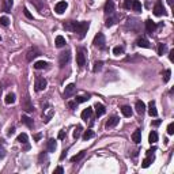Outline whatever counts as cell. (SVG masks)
<instances>
[{
	"mask_svg": "<svg viewBox=\"0 0 174 174\" xmlns=\"http://www.w3.org/2000/svg\"><path fill=\"white\" fill-rule=\"evenodd\" d=\"M63 27L66 30H69V32H74L76 34V37L79 40H83L87 34L90 29V22L89 20H84V22H75V20H68V22H64Z\"/></svg>",
	"mask_w": 174,
	"mask_h": 174,
	"instance_id": "cell-1",
	"label": "cell"
},
{
	"mask_svg": "<svg viewBox=\"0 0 174 174\" xmlns=\"http://www.w3.org/2000/svg\"><path fill=\"white\" fill-rule=\"evenodd\" d=\"M76 63L80 68H83L86 64V49L82 46L76 49Z\"/></svg>",
	"mask_w": 174,
	"mask_h": 174,
	"instance_id": "cell-2",
	"label": "cell"
},
{
	"mask_svg": "<svg viewBox=\"0 0 174 174\" xmlns=\"http://www.w3.org/2000/svg\"><path fill=\"white\" fill-rule=\"evenodd\" d=\"M93 44H94V46L95 48H98V49H105L106 48V41H105V35L102 34V33H98V34H95V37H94V40H93Z\"/></svg>",
	"mask_w": 174,
	"mask_h": 174,
	"instance_id": "cell-3",
	"label": "cell"
},
{
	"mask_svg": "<svg viewBox=\"0 0 174 174\" xmlns=\"http://www.w3.org/2000/svg\"><path fill=\"white\" fill-rule=\"evenodd\" d=\"M69 59H71V52L69 50H66V52H61L60 56H59V64H60V67L63 68L66 64H68Z\"/></svg>",
	"mask_w": 174,
	"mask_h": 174,
	"instance_id": "cell-4",
	"label": "cell"
},
{
	"mask_svg": "<svg viewBox=\"0 0 174 174\" xmlns=\"http://www.w3.org/2000/svg\"><path fill=\"white\" fill-rule=\"evenodd\" d=\"M40 54H41L40 49L35 48V46H33V48H30L27 50V53H26V59H27V61H33L35 57H38Z\"/></svg>",
	"mask_w": 174,
	"mask_h": 174,
	"instance_id": "cell-5",
	"label": "cell"
},
{
	"mask_svg": "<svg viewBox=\"0 0 174 174\" xmlns=\"http://www.w3.org/2000/svg\"><path fill=\"white\" fill-rule=\"evenodd\" d=\"M46 84H48V82H46L45 78H37V79H35V84H34L35 91L37 93L44 91V90L46 89Z\"/></svg>",
	"mask_w": 174,
	"mask_h": 174,
	"instance_id": "cell-6",
	"label": "cell"
},
{
	"mask_svg": "<svg viewBox=\"0 0 174 174\" xmlns=\"http://www.w3.org/2000/svg\"><path fill=\"white\" fill-rule=\"evenodd\" d=\"M75 91H76V86H75L74 83H69V84L66 87V90H64V94H63L64 99H68V98H71L72 95L75 94Z\"/></svg>",
	"mask_w": 174,
	"mask_h": 174,
	"instance_id": "cell-7",
	"label": "cell"
},
{
	"mask_svg": "<svg viewBox=\"0 0 174 174\" xmlns=\"http://www.w3.org/2000/svg\"><path fill=\"white\" fill-rule=\"evenodd\" d=\"M67 8H68V3H67V2H59V3L54 6V12L61 15V14H64V11H66Z\"/></svg>",
	"mask_w": 174,
	"mask_h": 174,
	"instance_id": "cell-8",
	"label": "cell"
},
{
	"mask_svg": "<svg viewBox=\"0 0 174 174\" xmlns=\"http://www.w3.org/2000/svg\"><path fill=\"white\" fill-rule=\"evenodd\" d=\"M154 14L157 17H162V15H166V10L163 7V4L160 2H157L155 3V7H154Z\"/></svg>",
	"mask_w": 174,
	"mask_h": 174,
	"instance_id": "cell-9",
	"label": "cell"
},
{
	"mask_svg": "<svg viewBox=\"0 0 174 174\" xmlns=\"http://www.w3.org/2000/svg\"><path fill=\"white\" fill-rule=\"evenodd\" d=\"M22 109L26 111V113H32V111L34 110V106H33V103L30 102L29 98H25V99L22 101Z\"/></svg>",
	"mask_w": 174,
	"mask_h": 174,
	"instance_id": "cell-10",
	"label": "cell"
},
{
	"mask_svg": "<svg viewBox=\"0 0 174 174\" xmlns=\"http://www.w3.org/2000/svg\"><path fill=\"white\" fill-rule=\"evenodd\" d=\"M127 27L131 29L132 32H137L139 30V20L135 19V18H129L128 23H127Z\"/></svg>",
	"mask_w": 174,
	"mask_h": 174,
	"instance_id": "cell-11",
	"label": "cell"
},
{
	"mask_svg": "<svg viewBox=\"0 0 174 174\" xmlns=\"http://www.w3.org/2000/svg\"><path fill=\"white\" fill-rule=\"evenodd\" d=\"M30 3L37 8L38 12H44L45 11V3H44V0H30Z\"/></svg>",
	"mask_w": 174,
	"mask_h": 174,
	"instance_id": "cell-12",
	"label": "cell"
},
{
	"mask_svg": "<svg viewBox=\"0 0 174 174\" xmlns=\"http://www.w3.org/2000/svg\"><path fill=\"white\" fill-rule=\"evenodd\" d=\"M17 142L20 143V144H25V150H29L30 146H29V137L26 133H20L19 136L17 137Z\"/></svg>",
	"mask_w": 174,
	"mask_h": 174,
	"instance_id": "cell-13",
	"label": "cell"
},
{
	"mask_svg": "<svg viewBox=\"0 0 174 174\" xmlns=\"http://www.w3.org/2000/svg\"><path fill=\"white\" fill-rule=\"evenodd\" d=\"M103 11H105L106 15H111V14H113V12H114V3H113V0H108V2H106Z\"/></svg>",
	"mask_w": 174,
	"mask_h": 174,
	"instance_id": "cell-14",
	"label": "cell"
},
{
	"mask_svg": "<svg viewBox=\"0 0 174 174\" xmlns=\"http://www.w3.org/2000/svg\"><path fill=\"white\" fill-rule=\"evenodd\" d=\"M136 45L140 46V48H147V49L151 48L148 40H147V38H144V37H139V38H137V40H136Z\"/></svg>",
	"mask_w": 174,
	"mask_h": 174,
	"instance_id": "cell-15",
	"label": "cell"
},
{
	"mask_svg": "<svg viewBox=\"0 0 174 174\" xmlns=\"http://www.w3.org/2000/svg\"><path fill=\"white\" fill-rule=\"evenodd\" d=\"M118 123H120V118H118L117 116H111V117L106 121L105 127H106V128H113V127H116Z\"/></svg>",
	"mask_w": 174,
	"mask_h": 174,
	"instance_id": "cell-16",
	"label": "cell"
},
{
	"mask_svg": "<svg viewBox=\"0 0 174 174\" xmlns=\"http://www.w3.org/2000/svg\"><path fill=\"white\" fill-rule=\"evenodd\" d=\"M155 29H157V23L152 22L151 19H147L146 20V30L148 34H152V33L155 32Z\"/></svg>",
	"mask_w": 174,
	"mask_h": 174,
	"instance_id": "cell-17",
	"label": "cell"
},
{
	"mask_svg": "<svg viewBox=\"0 0 174 174\" xmlns=\"http://www.w3.org/2000/svg\"><path fill=\"white\" fill-rule=\"evenodd\" d=\"M94 109H95V114H97V117H101V116H103V114H105V111H106L105 106H103L102 103H98V102L94 105Z\"/></svg>",
	"mask_w": 174,
	"mask_h": 174,
	"instance_id": "cell-18",
	"label": "cell"
},
{
	"mask_svg": "<svg viewBox=\"0 0 174 174\" xmlns=\"http://www.w3.org/2000/svg\"><path fill=\"white\" fill-rule=\"evenodd\" d=\"M135 108H136V111L137 114H144V111H146V105H144V102L143 101H136V105H135Z\"/></svg>",
	"mask_w": 174,
	"mask_h": 174,
	"instance_id": "cell-19",
	"label": "cell"
},
{
	"mask_svg": "<svg viewBox=\"0 0 174 174\" xmlns=\"http://www.w3.org/2000/svg\"><path fill=\"white\" fill-rule=\"evenodd\" d=\"M148 114L151 117H157L158 116V110H157V106H155L154 101H151V102L148 103Z\"/></svg>",
	"mask_w": 174,
	"mask_h": 174,
	"instance_id": "cell-20",
	"label": "cell"
},
{
	"mask_svg": "<svg viewBox=\"0 0 174 174\" xmlns=\"http://www.w3.org/2000/svg\"><path fill=\"white\" fill-rule=\"evenodd\" d=\"M91 116H93V108H87L82 111V120H84V121L90 120Z\"/></svg>",
	"mask_w": 174,
	"mask_h": 174,
	"instance_id": "cell-21",
	"label": "cell"
},
{
	"mask_svg": "<svg viewBox=\"0 0 174 174\" xmlns=\"http://www.w3.org/2000/svg\"><path fill=\"white\" fill-rule=\"evenodd\" d=\"M118 19H120V17H118V15H114V17H109L108 19L105 20V26H106V27H111V26H113L114 23L117 22Z\"/></svg>",
	"mask_w": 174,
	"mask_h": 174,
	"instance_id": "cell-22",
	"label": "cell"
},
{
	"mask_svg": "<svg viewBox=\"0 0 174 174\" xmlns=\"http://www.w3.org/2000/svg\"><path fill=\"white\" fill-rule=\"evenodd\" d=\"M20 123L25 124L27 128H33V125H34L33 120H32L30 117H27V116H22V117H20Z\"/></svg>",
	"mask_w": 174,
	"mask_h": 174,
	"instance_id": "cell-23",
	"label": "cell"
},
{
	"mask_svg": "<svg viewBox=\"0 0 174 174\" xmlns=\"http://www.w3.org/2000/svg\"><path fill=\"white\" fill-rule=\"evenodd\" d=\"M152 160H154V155H152V154H147V158L143 160V163H142V167L143 169H147L152 163Z\"/></svg>",
	"mask_w": 174,
	"mask_h": 174,
	"instance_id": "cell-24",
	"label": "cell"
},
{
	"mask_svg": "<svg viewBox=\"0 0 174 174\" xmlns=\"http://www.w3.org/2000/svg\"><path fill=\"white\" fill-rule=\"evenodd\" d=\"M54 44H56L57 48H63V46H66L67 41H66V38H64L63 35H57L56 40H54Z\"/></svg>",
	"mask_w": 174,
	"mask_h": 174,
	"instance_id": "cell-25",
	"label": "cell"
},
{
	"mask_svg": "<svg viewBox=\"0 0 174 174\" xmlns=\"http://www.w3.org/2000/svg\"><path fill=\"white\" fill-rule=\"evenodd\" d=\"M53 114H54V110L49 106V108L46 109V113H44V121H45V123H49V120L53 117Z\"/></svg>",
	"mask_w": 174,
	"mask_h": 174,
	"instance_id": "cell-26",
	"label": "cell"
},
{
	"mask_svg": "<svg viewBox=\"0 0 174 174\" xmlns=\"http://www.w3.org/2000/svg\"><path fill=\"white\" fill-rule=\"evenodd\" d=\"M132 140H133L136 144H139V143L142 142V131H140V129H136V131L132 133Z\"/></svg>",
	"mask_w": 174,
	"mask_h": 174,
	"instance_id": "cell-27",
	"label": "cell"
},
{
	"mask_svg": "<svg viewBox=\"0 0 174 174\" xmlns=\"http://www.w3.org/2000/svg\"><path fill=\"white\" fill-rule=\"evenodd\" d=\"M15 101H17V97H15L14 93H8V94L6 95V99H4V102H6L7 105H12V103H15Z\"/></svg>",
	"mask_w": 174,
	"mask_h": 174,
	"instance_id": "cell-28",
	"label": "cell"
},
{
	"mask_svg": "<svg viewBox=\"0 0 174 174\" xmlns=\"http://www.w3.org/2000/svg\"><path fill=\"white\" fill-rule=\"evenodd\" d=\"M57 148V143L54 139H49L48 140V151L49 152H54Z\"/></svg>",
	"mask_w": 174,
	"mask_h": 174,
	"instance_id": "cell-29",
	"label": "cell"
},
{
	"mask_svg": "<svg viewBox=\"0 0 174 174\" xmlns=\"http://www.w3.org/2000/svg\"><path fill=\"white\" fill-rule=\"evenodd\" d=\"M12 0H4L3 3V11L4 12H11V8H12Z\"/></svg>",
	"mask_w": 174,
	"mask_h": 174,
	"instance_id": "cell-30",
	"label": "cell"
},
{
	"mask_svg": "<svg viewBox=\"0 0 174 174\" xmlns=\"http://www.w3.org/2000/svg\"><path fill=\"white\" fill-rule=\"evenodd\" d=\"M131 8L136 12H142V3H140L139 0H132V7Z\"/></svg>",
	"mask_w": 174,
	"mask_h": 174,
	"instance_id": "cell-31",
	"label": "cell"
},
{
	"mask_svg": "<svg viewBox=\"0 0 174 174\" xmlns=\"http://www.w3.org/2000/svg\"><path fill=\"white\" fill-rule=\"evenodd\" d=\"M121 113H123L124 117H131L132 116V109L129 106H123L121 108Z\"/></svg>",
	"mask_w": 174,
	"mask_h": 174,
	"instance_id": "cell-32",
	"label": "cell"
},
{
	"mask_svg": "<svg viewBox=\"0 0 174 174\" xmlns=\"http://www.w3.org/2000/svg\"><path fill=\"white\" fill-rule=\"evenodd\" d=\"M48 66H49V64L46 63V61L41 60V61H37V63L34 64V68L35 69H45V68H48Z\"/></svg>",
	"mask_w": 174,
	"mask_h": 174,
	"instance_id": "cell-33",
	"label": "cell"
},
{
	"mask_svg": "<svg viewBox=\"0 0 174 174\" xmlns=\"http://www.w3.org/2000/svg\"><path fill=\"white\" fill-rule=\"evenodd\" d=\"M91 137H94V131H93V129L84 131V133H83V140H90Z\"/></svg>",
	"mask_w": 174,
	"mask_h": 174,
	"instance_id": "cell-34",
	"label": "cell"
},
{
	"mask_svg": "<svg viewBox=\"0 0 174 174\" xmlns=\"http://www.w3.org/2000/svg\"><path fill=\"white\" fill-rule=\"evenodd\" d=\"M84 154H86V151H80V152H78L76 155H74V157L71 158V162H79V160L82 159L83 157H84Z\"/></svg>",
	"mask_w": 174,
	"mask_h": 174,
	"instance_id": "cell-35",
	"label": "cell"
},
{
	"mask_svg": "<svg viewBox=\"0 0 174 174\" xmlns=\"http://www.w3.org/2000/svg\"><path fill=\"white\" fill-rule=\"evenodd\" d=\"M148 142L151 143V144H154V143H157L158 142V133L155 131H152L151 133H150V136H148Z\"/></svg>",
	"mask_w": 174,
	"mask_h": 174,
	"instance_id": "cell-36",
	"label": "cell"
},
{
	"mask_svg": "<svg viewBox=\"0 0 174 174\" xmlns=\"http://www.w3.org/2000/svg\"><path fill=\"white\" fill-rule=\"evenodd\" d=\"M167 50V46H166V44L160 42L159 45H158V54H160V56H163V53Z\"/></svg>",
	"mask_w": 174,
	"mask_h": 174,
	"instance_id": "cell-37",
	"label": "cell"
},
{
	"mask_svg": "<svg viewBox=\"0 0 174 174\" xmlns=\"http://www.w3.org/2000/svg\"><path fill=\"white\" fill-rule=\"evenodd\" d=\"M90 98H89V95H80V97H76L75 98V102L79 105V103H83V102H86V101H89Z\"/></svg>",
	"mask_w": 174,
	"mask_h": 174,
	"instance_id": "cell-38",
	"label": "cell"
},
{
	"mask_svg": "<svg viewBox=\"0 0 174 174\" xmlns=\"http://www.w3.org/2000/svg\"><path fill=\"white\" fill-rule=\"evenodd\" d=\"M82 131H83V128L80 125H78L76 128L74 129V139H79L80 135H82Z\"/></svg>",
	"mask_w": 174,
	"mask_h": 174,
	"instance_id": "cell-39",
	"label": "cell"
},
{
	"mask_svg": "<svg viewBox=\"0 0 174 174\" xmlns=\"http://www.w3.org/2000/svg\"><path fill=\"white\" fill-rule=\"evenodd\" d=\"M124 53V48L123 46H114L113 48V54H116V56H120V54Z\"/></svg>",
	"mask_w": 174,
	"mask_h": 174,
	"instance_id": "cell-40",
	"label": "cell"
},
{
	"mask_svg": "<svg viewBox=\"0 0 174 174\" xmlns=\"http://www.w3.org/2000/svg\"><path fill=\"white\" fill-rule=\"evenodd\" d=\"M170 75H171L170 69H165V72H163V83H167L170 80Z\"/></svg>",
	"mask_w": 174,
	"mask_h": 174,
	"instance_id": "cell-41",
	"label": "cell"
},
{
	"mask_svg": "<svg viewBox=\"0 0 174 174\" xmlns=\"http://www.w3.org/2000/svg\"><path fill=\"white\" fill-rule=\"evenodd\" d=\"M102 66H103L102 61H95V63H94V67H93V71H94V72L101 71V69H102Z\"/></svg>",
	"mask_w": 174,
	"mask_h": 174,
	"instance_id": "cell-42",
	"label": "cell"
},
{
	"mask_svg": "<svg viewBox=\"0 0 174 174\" xmlns=\"http://www.w3.org/2000/svg\"><path fill=\"white\" fill-rule=\"evenodd\" d=\"M0 25L4 26V27H7V26L10 25V19L7 17H0Z\"/></svg>",
	"mask_w": 174,
	"mask_h": 174,
	"instance_id": "cell-43",
	"label": "cell"
},
{
	"mask_svg": "<svg viewBox=\"0 0 174 174\" xmlns=\"http://www.w3.org/2000/svg\"><path fill=\"white\" fill-rule=\"evenodd\" d=\"M6 157V148L3 147V144H0V159H3Z\"/></svg>",
	"mask_w": 174,
	"mask_h": 174,
	"instance_id": "cell-44",
	"label": "cell"
},
{
	"mask_svg": "<svg viewBox=\"0 0 174 174\" xmlns=\"http://www.w3.org/2000/svg\"><path fill=\"white\" fill-rule=\"evenodd\" d=\"M167 133H169V135H173V133H174V124H173V123L169 124V127H167Z\"/></svg>",
	"mask_w": 174,
	"mask_h": 174,
	"instance_id": "cell-45",
	"label": "cell"
},
{
	"mask_svg": "<svg viewBox=\"0 0 174 174\" xmlns=\"http://www.w3.org/2000/svg\"><path fill=\"white\" fill-rule=\"evenodd\" d=\"M131 7H132V0H125V2H124V8L129 10Z\"/></svg>",
	"mask_w": 174,
	"mask_h": 174,
	"instance_id": "cell-46",
	"label": "cell"
},
{
	"mask_svg": "<svg viewBox=\"0 0 174 174\" xmlns=\"http://www.w3.org/2000/svg\"><path fill=\"white\" fill-rule=\"evenodd\" d=\"M23 14H25L26 18H29V19H33V15L30 14V11H29L27 8H23Z\"/></svg>",
	"mask_w": 174,
	"mask_h": 174,
	"instance_id": "cell-47",
	"label": "cell"
},
{
	"mask_svg": "<svg viewBox=\"0 0 174 174\" xmlns=\"http://www.w3.org/2000/svg\"><path fill=\"white\" fill-rule=\"evenodd\" d=\"M38 159H40V163H42V160H46V152H41Z\"/></svg>",
	"mask_w": 174,
	"mask_h": 174,
	"instance_id": "cell-48",
	"label": "cell"
},
{
	"mask_svg": "<svg viewBox=\"0 0 174 174\" xmlns=\"http://www.w3.org/2000/svg\"><path fill=\"white\" fill-rule=\"evenodd\" d=\"M68 106H69V109H72V110H74V109H76V106H78V103L75 102H68Z\"/></svg>",
	"mask_w": 174,
	"mask_h": 174,
	"instance_id": "cell-49",
	"label": "cell"
},
{
	"mask_svg": "<svg viewBox=\"0 0 174 174\" xmlns=\"http://www.w3.org/2000/svg\"><path fill=\"white\" fill-rule=\"evenodd\" d=\"M14 133H15V127H11V128L8 129V132H7V135H8V136H12Z\"/></svg>",
	"mask_w": 174,
	"mask_h": 174,
	"instance_id": "cell-50",
	"label": "cell"
},
{
	"mask_svg": "<svg viewBox=\"0 0 174 174\" xmlns=\"http://www.w3.org/2000/svg\"><path fill=\"white\" fill-rule=\"evenodd\" d=\"M169 59H170L171 63L174 61V50H170V52H169Z\"/></svg>",
	"mask_w": 174,
	"mask_h": 174,
	"instance_id": "cell-51",
	"label": "cell"
},
{
	"mask_svg": "<svg viewBox=\"0 0 174 174\" xmlns=\"http://www.w3.org/2000/svg\"><path fill=\"white\" fill-rule=\"evenodd\" d=\"M54 173H64V169L63 167H61V166H59V167H56V169H54Z\"/></svg>",
	"mask_w": 174,
	"mask_h": 174,
	"instance_id": "cell-52",
	"label": "cell"
},
{
	"mask_svg": "<svg viewBox=\"0 0 174 174\" xmlns=\"http://www.w3.org/2000/svg\"><path fill=\"white\" fill-rule=\"evenodd\" d=\"M64 137H66V132H64V131H60V132H59V139L63 140Z\"/></svg>",
	"mask_w": 174,
	"mask_h": 174,
	"instance_id": "cell-53",
	"label": "cell"
},
{
	"mask_svg": "<svg viewBox=\"0 0 174 174\" xmlns=\"http://www.w3.org/2000/svg\"><path fill=\"white\" fill-rule=\"evenodd\" d=\"M152 125H154V127L160 125V120H155V121H152Z\"/></svg>",
	"mask_w": 174,
	"mask_h": 174,
	"instance_id": "cell-54",
	"label": "cell"
},
{
	"mask_svg": "<svg viewBox=\"0 0 174 174\" xmlns=\"http://www.w3.org/2000/svg\"><path fill=\"white\" fill-rule=\"evenodd\" d=\"M66 155H67V150H64V151H63V154L60 155V159H64V158H66Z\"/></svg>",
	"mask_w": 174,
	"mask_h": 174,
	"instance_id": "cell-55",
	"label": "cell"
},
{
	"mask_svg": "<svg viewBox=\"0 0 174 174\" xmlns=\"http://www.w3.org/2000/svg\"><path fill=\"white\" fill-rule=\"evenodd\" d=\"M40 139H41V133H37L34 136V140H40Z\"/></svg>",
	"mask_w": 174,
	"mask_h": 174,
	"instance_id": "cell-56",
	"label": "cell"
},
{
	"mask_svg": "<svg viewBox=\"0 0 174 174\" xmlns=\"http://www.w3.org/2000/svg\"><path fill=\"white\" fill-rule=\"evenodd\" d=\"M0 41H2V35H0Z\"/></svg>",
	"mask_w": 174,
	"mask_h": 174,
	"instance_id": "cell-57",
	"label": "cell"
}]
</instances>
